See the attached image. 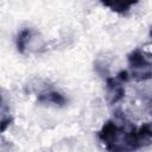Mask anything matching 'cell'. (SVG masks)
<instances>
[{
	"label": "cell",
	"instance_id": "1",
	"mask_svg": "<svg viewBox=\"0 0 152 152\" xmlns=\"http://www.w3.org/2000/svg\"><path fill=\"white\" fill-rule=\"evenodd\" d=\"M97 137L108 151H135L152 142V128L150 122L135 127L120 116L118 120L110 119L106 121L99 131Z\"/></svg>",
	"mask_w": 152,
	"mask_h": 152
},
{
	"label": "cell",
	"instance_id": "2",
	"mask_svg": "<svg viewBox=\"0 0 152 152\" xmlns=\"http://www.w3.org/2000/svg\"><path fill=\"white\" fill-rule=\"evenodd\" d=\"M127 61L129 66V78L135 81H146L151 78V59L142 50L135 49L131 51L127 56Z\"/></svg>",
	"mask_w": 152,
	"mask_h": 152
},
{
	"label": "cell",
	"instance_id": "3",
	"mask_svg": "<svg viewBox=\"0 0 152 152\" xmlns=\"http://www.w3.org/2000/svg\"><path fill=\"white\" fill-rule=\"evenodd\" d=\"M129 80L131 78L128 71L126 70L120 71L115 77H108L106 80V95L109 104H116L119 101L124 99L125 95L124 84Z\"/></svg>",
	"mask_w": 152,
	"mask_h": 152
},
{
	"label": "cell",
	"instance_id": "4",
	"mask_svg": "<svg viewBox=\"0 0 152 152\" xmlns=\"http://www.w3.org/2000/svg\"><path fill=\"white\" fill-rule=\"evenodd\" d=\"M37 32L33 31L32 28H23L18 36H17V40H15V44H17V50L19 53L21 55H25L27 52H30L33 48V44H34V40L37 39Z\"/></svg>",
	"mask_w": 152,
	"mask_h": 152
},
{
	"label": "cell",
	"instance_id": "5",
	"mask_svg": "<svg viewBox=\"0 0 152 152\" xmlns=\"http://www.w3.org/2000/svg\"><path fill=\"white\" fill-rule=\"evenodd\" d=\"M99 1L110 11L119 14H124L127 13L132 6L137 5L139 0H99Z\"/></svg>",
	"mask_w": 152,
	"mask_h": 152
},
{
	"label": "cell",
	"instance_id": "6",
	"mask_svg": "<svg viewBox=\"0 0 152 152\" xmlns=\"http://www.w3.org/2000/svg\"><path fill=\"white\" fill-rule=\"evenodd\" d=\"M38 102L43 103V104H52L56 107H63L66 104V99L58 91H46V93H42L38 95Z\"/></svg>",
	"mask_w": 152,
	"mask_h": 152
},
{
	"label": "cell",
	"instance_id": "7",
	"mask_svg": "<svg viewBox=\"0 0 152 152\" xmlns=\"http://www.w3.org/2000/svg\"><path fill=\"white\" fill-rule=\"evenodd\" d=\"M2 106H4V100H2V95L0 93V132H5L12 122V116L7 112L6 107L2 108Z\"/></svg>",
	"mask_w": 152,
	"mask_h": 152
}]
</instances>
